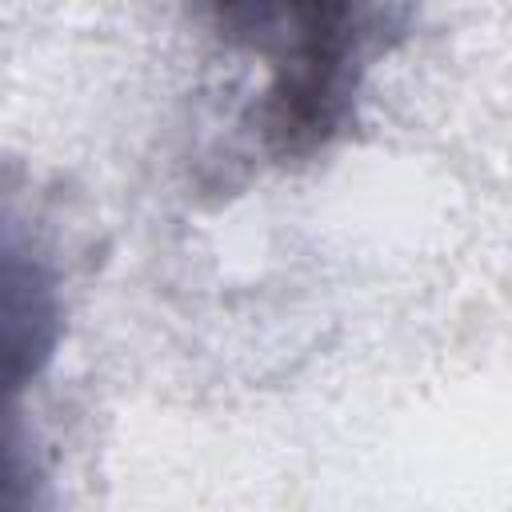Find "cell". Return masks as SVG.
Segmentation results:
<instances>
[{"label": "cell", "instance_id": "1", "mask_svg": "<svg viewBox=\"0 0 512 512\" xmlns=\"http://www.w3.org/2000/svg\"><path fill=\"white\" fill-rule=\"evenodd\" d=\"M220 28L268 72V136L280 152L320 144L344 108L356 0H212Z\"/></svg>", "mask_w": 512, "mask_h": 512}, {"label": "cell", "instance_id": "2", "mask_svg": "<svg viewBox=\"0 0 512 512\" xmlns=\"http://www.w3.org/2000/svg\"><path fill=\"white\" fill-rule=\"evenodd\" d=\"M40 308L36 284L24 268L0 264V412L8 396L28 380L32 356L40 352Z\"/></svg>", "mask_w": 512, "mask_h": 512}]
</instances>
